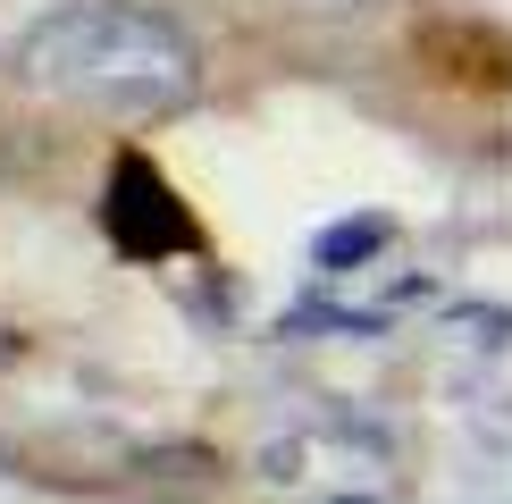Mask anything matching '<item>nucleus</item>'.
<instances>
[{
    "mask_svg": "<svg viewBox=\"0 0 512 504\" xmlns=\"http://www.w3.org/2000/svg\"><path fill=\"white\" fill-rule=\"evenodd\" d=\"M17 84L110 118H168L194 101L202 59L152 9H59L17 42Z\"/></svg>",
    "mask_w": 512,
    "mask_h": 504,
    "instance_id": "nucleus-1",
    "label": "nucleus"
},
{
    "mask_svg": "<svg viewBox=\"0 0 512 504\" xmlns=\"http://www.w3.org/2000/svg\"><path fill=\"white\" fill-rule=\"evenodd\" d=\"M110 236H118V252H135V261H160V252L194 244V219L177 210V194H168V177L152 160H118V177H110Z\"/></svg>",
    "mask_w": 512,
    "mask_h": 504,
    "instance_id": "nucleus-2",
    "label": "nucleus"
},
{
    "mask_svg": "<svg viewBox=\"0 0 512 504\" xmlns=\"http://www.w3.org/2000/svg\"><path fill=\"white\" fill-rule=\"evenodd\" d=\"M395 244V219H345V227H328L319 236V269H361V261H378V252Z\"/></svg>",
    "mask_w": 512,
    "mask_h": 504,
    "instance_id": "nucleus-3",
    "label": "nucleus"
},
{
    "mask_svg": "<svg viewBox=\"0 0 512 504\" xmlns=\"http://www.w3.org/2000/svg\"><path fill=\"white\" fill-rule=\"evenodd\" d=\"M454 328L471 336V345H504V328H512V311H462Z\"/></svg>",
    "mask_w": 512,
    "mask_h": 504,
    "instance_id": "nucleus-4",
    "label": "nucleus"
},
{
    "mask_svg": "<svg viewBox=\"0 0 512 504\" xmlns=\"http://www.w3.org/2000/svg\"><path fill=\"white\" fill-rule=\"evenodd\" d=\"M311 9H370V0H311Z\"/></svg>",
    "mask_w": 512,
    "mask_h": 504,
    "instance_id": "nucleus-5",
    "label": "nucleus"
},
{
    "mask_svg": "<svg viewBox=\"0 0 512 504\" xmlns=\"http://www.w3.org/2000/svg\"><path fill=\"white\" fill-rule=\"evenodd\" d=\"M17 353H26V345H17V336H0V362H17Z\"/></svg>",
    "mask_w": 512,
    "mask_h": 504,
    "instance_id": "nucleus-6",
    "label": "nucleus"
}]
</instances>
